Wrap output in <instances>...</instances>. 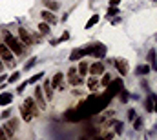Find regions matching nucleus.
Wrapping results in <instances>:
<instances>
[{"mask_svg": "<svg viewBox=\"0 0 157 140\" xmlns=\"http://www.w3.org/2000/svg\"><path fill=\"white\" fill-rule=\"evenodd\" d=\"M42 76H44V73H37L35 76H31V78L28 80V84H35V82H39V80L42 78Z\"/></svg>", "mask_w": 157, "mask_h": 140, "instance_id": "obj_21", "label": "nucleus"}, {"mask_svg": "<svg viewBox=\"0 0 157 140\" xmlns=\"http://www.w3.org/2000/svg\"><path fill=\"white\" fill-rule=\"evenodd\" d=\"M95 86H97V80H95V78H90V80H88V87L93 91V89H95Z\"/></svg>", "mask_w": 157, "mask_h": 140, "instance_id": "obj_25", "label": "nucleus"}, {"mask_svg": "<svg viewBox=\"0 0 157 140\" xmlns=\"http://www.w3.org/2000/svg\"><path fill=\"white\" fill-rule=\"evenodd\" d=\"M97 22H99V15H93V17L88 20V24H86V29H90V28H91V26H95Z\"/></svg>", "mask_w": 157, "mask_h": 140, "instance_id": "obj_19", "label": "nucleus"}, {"mask_svg": "<svg viewBox=\"0 0 157 140\" xmlns=\"http://www.w3.org/2000/svg\"><path fill=\"white\" fill-rule=\"evenodd\" d=\"M39 31L40 33H49V24H48V22H40L39 24Z\"/></svg>", "mask_w": 157, "mask_h": 140, "instance_id": "obj_20", "label": "nucleus"}, {"mask_svg": "<svg viewBox=\"0 0 157 140\" xmlns=\"http://www.w3.org/2000/svg\"><path fill=\"white\" fill-rule=\"evenodd\" d=\"M2 69H4V64H2V58H0V73H2Z\"/></svg>", "mask_w": 157, "mask_h": 140, "instance_id": "obj_34", "label": "nucleus"}, {"mask_svg": "<svg viewBox=\"0 0 157 140\" xmlns=\"http://www.w3.org/2000/svg\"><path fill=\"white\" fill-rule=\"evenodd\" d=\"M24 107H26V109H28V111H29L33 116L39 113V109H37V102H35V98H31V97H29V98H26V102H24Z\"/></svg>", "mask_w": 157, "mask_h": 140, "instance_id": "obj_8", "label": "nucleus"}, {"mask_svg": "<svg viewBox=\"0 0 157 140\" xmlns=\"http://www.w3.org/2000/svg\"><path fill=\"white\" fill-rule=\"evenodd\" d=\"M137 75H148L150 73V66H139L137 69H135Z\"/></svg>", "mask_w": 157, "mask_h": 140, "instance_id": "obj_18", "label": "nucleus"}, {"mask_svg": "<svg viewBox=\"0 0 157 140\" xmlns=\"http://www.w3.org/2000/svg\"><path fill=\"white\" fill-rule=\"evenodd\" d=\"M84 55H86V47H84V49H75V51L70 55V60L75 62V60H78V58H82Z\"/></svg>", "mask_w": 157, "mask_h": 140, "instance_id": "obj_13", "label": "nucleus"}, {"mask_svg": "<svg viewBox=\"0 0 157 140\" xmlns=\"http://www.w3.org/2000/svg\"><path fill=\"white\" fill-rule=\"evenodd\" d=\"M150 107H152V111H157V95H152L150 97Z\"/></svg>", "mask_w": 157, "mask_h": 140, "instance_id": "obj_23", "label": "nucleus"}, {"mask_svg": "<svg viewBox=\"0 0 157 140\" xmlns=\"http://www.w3.org/2000/svg\"><path fill=\"white\" fill-rule=\"evenodd\" d=\"M11 100H13V95H11V93H2V95H0V105L11 104Z\"/></svg>", "mask_w": 157, "mask_h": 140, "instance_id": "obj_14", "label": "nucleus"}, {"mask_svg": "<svg viewBox=\"0 0 157 140\" xmlns=\"http://www.w3.org/2000/svg\"><path fill=\"white\" fill-rule=\"evenodd\" d=\"M68 76H70L68 80H70V84H71V86H80V84H82V78L77 75V69H75V68H71V69H70Z\"/></svg>", "mask_w": 157, "mask_h": 140, "instance_id": "obj_6", "label": "nucleus"}, {"mask_svg": "<svg viewBox=\"0 0 157 140\" xmlns=\"http://www.w3.org/2000/svg\"><path fill=\"white\" fill-rule=\"evenodd\" d=\"M48 9H51V11H55V9H59V2H55V0H44L42 2Z\"/></svg>", "mask_w": 157, "mask_h": 140, "instance_id": "obj_17", "label": "nucleus"}, {"mask_svg": "<svg viewBox=\"0 0 157 140\" xmlns=\"http://www.w3.org/2000/svg\"><path fill=\"white\" fill-rule=\"evenodd\" d=\"M95 140H104V138H95Z\"/></svg>", "mask_w": 157, "mask_h": 140, "instance_id": "obj_36", "label": "nucleus"}, {"mask_svg": "<svg viewBox=\"0 0 157 140\" xmlns=\"http://www.w3.org/2000/svg\"><path fill=\"white\" fill-rule=\"evenodd\" d=\"M4 44L11 49V53H13V55H24V44H22L20 40H17L15 36L9 33V31H6V33H4Z\"/></svg>", "mask_w": 157, "mask_h": 140, "instance_id": "obj_1", "label": "nucleus"}, {"mask_svg": "<svg viewBox=\"0 0 157 140\" xmlns=\"http://www.w3.org/2000/svg\"><path fill=\"white\" fill-rule=\"evenodd\" d=\"M78 118H80L78 111H68V113H66V120H68V122H78Z\"/></svg>", "mask_w": 157, "mask_h": 140, "instance_id": "obj_16", "label": "nucleus"}, {"mask_svg": "<svg viewBox=\"0 0 157 140\" xmlns=\"http://www.w3.org/2000/svg\"><path fill=\"white\" fill-rule=\"evenodd\" d=\"M18 78H20V73H18V71H15V73L9 76V80H7V82H17Z\"/></svg>", "mask_w": 157, "mask_h": 140, "instance_id": "obj_24", "label": "nucleus"}, {"mask_svg": "<svg viewBox=\"0 0 157 140\" xmlns=\"http://www.w3.org/2000/svg\"><path fill=\"white\" fill-rule=\"evenodd\" d=\"M33 98H35V102H37V105H39L40 109L46 107V100H44V95H42V87H39V86L35 87V97Z\"/></svg>", "mask_w": 157, "mask_h": 140, "instance_id": "obj_5", "label": "nucleus"}, {"mask_svg": "<svg viewBox=\"0 0 157 140\" xmlns=\"http://www.w3.org/2000/svg\"><path fill=\"white\" fill-rule=\"evenodd\" d=\"M42 93L46 95V98H48V100H51V98H53V86L49 84V80H46V82H44V87H42Z\"/></svg>", "mask_w": 157, "mask_h": 140, "instance_id": "obj_10", "label": "nucleus"}, {"mask_svg": "<svg viewBox=\"0 0 157 140\" xmlns=\"http://www.w3.org/2000/svg\"><path fill=\"white\" fill-rule=\"evenodd\" d=\"M68 38H70V35H68V33H64V35L59 38V42H64V40H68Z\"/></svg>", "mask_w": 157, "mask_h": 140, "instance_id": "obj_31", "label": "nucleus"}, {"mask_svg": "<svg viewBox=\"0 0 157 140\" xmlns=\"http://www.w3.org/2000/svg\"><path fill=\"white\" fill-rule=\"evenodd\" d=\"M20 115H22V118H24V122H31L33 120V115L24 107V105H20Z\"/></svg>", "mask_w": 157, "mask_h": 140, "instance_id": "obj_15", "label": "nucleus"}, {"mask_svg": "<svg viewBox=\"0 0 157 140\" xmlns=\"http://www.w3.org/2000/svg\"><path fill=\"white\" fill-rule=\"evenodd\" d=\"M141 126H143V122H141V118H137V120L133 122V127H135V129H139Z\"/></svg>", "mask_w": 157, "mask_h": 140, "instance_id": "obj_28", "label": "nucleus"}, {"mask_svg": "<svg viewBox=\"0 0 157 140\" xmlns=\"http://www.w3.org/2000/svg\"><path fill=\"white\" fill-rule=\"evenodd\" d=\"M90 73H91L93 76H97V75H102V73H104V66H102L101 62H95V64H91Z\"/></svg>", "mask_w": 157, "mask_h": 140, "instance_id": "obj_11", "label": "nucleus"}, {"mask_svg": "<svg viewBox=\"0 0 157 140\" xmlns=\"http://www.w3.org/2000/svg\"><path fill=\"white\" fill-rule=\"evenodd\" d=\"M18 38H20V42H22L24 46H31V44H33V36L29 35L24 28H18Z\"/></svg>", "mask_w": 157, "mask_h": 140, "instance_id": "obj_4", "label": "nucleus"}, {"mask_svg": "<svg viewBox=\"0 0 157 140\" xmlns=\"http://www.w3.org/2000/svg\"><path fill=\"white\" fill-rule=\"evenodd\" d=\"M110 82H112V78H110V75H106V76L102 78V86H108Z\"/></svg>", "mask_w": 157, "mask_h": 140, "instance_id": "obj_27", "label": "nucleus"}, {"mask_svg": "<svg viewBox=\"0 0 157 140\" xmlns=\"http://www.w3.org/2000/svg\"><path fill=\"white\" fill-rule=\"evenodd\" d=\"M115 66H117V71L122 75V76L128 73V62H126V60H117V62H115Z\"/></svg>", "mask_w": 157, "mask_h": 140, "instance_id": "obj_12", "label": "nucleus"}, {"mask_svg": "<svg viewBox=\"0 0 157 140\" xmlns=\"http://www.w3.org/2000/svg\"><path fill=\"white\" fill-rule=\"evenodd\" d=\"M9 115H11V111H9V109H6V111H4V113H2V118H7V116H9Z\"/></svg>", "mask_w": 157, "mask_h": 140, "instance_id": "obj_33", "label": "nucleus"}, {"mask_svg": "<svg viewBox=\"0 0 157 140\" xmlns=\"http://www.w3.org/2000/svg\"><path fill=\"white\" fill-rule=\"evenodd\" d=\"M26 86H28V82H22V84H20V86H18V89H17V91H18V93H22V91H24V87H26Z\"/></svg>", "mask_w": 157, "mask_h": 140, "instance_id": "obj_29", "label": "nucleus"}, {"mask_svg": "<svg viewBox=\"0 0 157 140\" xmlns=\"http://www.w3.org/2000/svg\"><path fill=\"white\" fill-rule=\"evenodd\" d=\"M86 55H93V57H104V55H106V47H104L102 44L90 46V47H86Z\"/></svg>", "mask_w": 157, "mask_h": 140, "instance_id": "obj_3", "label": "nucleus"}, {"mask_svg": "<svg viewBox=\"0 0 157 140\" xmlns=\"http://www.w3.org/2000/svg\"><path fill=\"white\" fill-rule=\"evenodd\" d=\"M115 15H119V9L117 7H110L108 9V17H115Z\"/></svg>", "mask_w": 157, "mask_h": 140, "instance_id": "obj_26", "label": "nucleus"}, {"mask_svg": "<svg viewBox=\"0 0 157 140\" xmlns=\"http://www.w3.org/2000/svg\"><path fill=\"white\" fill-rule=\"evenodd\" d=\"M40 17H42V18H44V20H46V22H48L49 26L57 22V17H55V15H53L51 11H48V9H46V11H42V13H40Z\"/></svg>", "mask_w": 157, "mask_h": 140, "instance_id": "obj_9", "label": "nucleus"}, {"mask_svg": "<svg viewBox=\"0 0 157 140\" xmlns=\"http://www.w3.org/2000/svg\"><path fill=\"white\" fill-rule=\"evenodd\" d=\"M0 140H7V137H6V133H4L2 127H0Z\"/></svg>", "mask_w": 157, "mask_h": 140, "instance_id": "obj_32", "label": "nucleus"}, {"mask_svg": "<svg viewBox=\"0 0 157 140\" xmlns=\"http://www.w3.org/2000/svg\"><path fill=\"white\" fill-rule=\"evenodd\" d=\"M4 80H6V76H0V84H2V82H4Z\"/></svg>", "mask_w": 157, "mask_h": 140, "instance_id": "obj_35", "label": "nucleus"}, {"mask_svg": "<svg viewBox=\"0 0 157 140\" xmlns=\"http://www.w3.org/2000/svg\"><path fill=\"white\" fill-rule=\"evenodd\" d=\"M121 0H110V7H117Z\"/></svg>", "mask_w": 157, "mask_h": 140, "instance_id": "obj_30", "label": "nucleus"}, {"mask_svg": "<svg viewBox=\"0 0 157 140\" xmlns=\"http://www.w3.org/2000/svg\"><path fill=\"white\" fill-rule=\"evenodd\" d=\"M0 58H2V62H6L7 66H15V58H13V53H11V49L6 46V44H0Z\"/></svg>", "mask_w": 157, "mask_h": 140, "instance_id": "obj_2", "label": "nucleus"}, {"mask_svg": "<svg viewBox=\"0 0 157 140\" xmlns=\"http://www.w3.org/2000/svg\"><path fill=\"white\" fill-rule=\"evenodd\" d=\"M62 78H64V75H62V73H57V75L53 76V80H51V86H53V89L64 91V86H62Z\"/></svg>", "mask_w": 157, "mask_h": 140, "instance_id": "obj_7", "label": "nucleus"}, {"mask_svg": "<svg viewBox=\"0 0 157 140\" xmlns=\"http://www.w3.org/2000/svg\"><path fill=\"white\" fill-rule=\"evenodd\" d=\"M78 73H80V76H84V75L88 73V66H86V62H80V66H78Z\"/></svg>", "mask_w": 157, "mask_h": 140, "instance_id": "obj_22", "label": "nucleus"}]
</instances>
